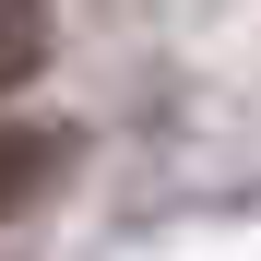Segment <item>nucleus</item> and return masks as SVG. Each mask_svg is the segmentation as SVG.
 Wrapping results in <instances>:
<instances>
[{"instance_id": "f03ea898", "label": "nucleus", "mask_w": 261, "mask_h": 261, "mask_svg": "<svg viewBox=\"0 0 261 261\" xmlns=\"http://www.w3.org/2000/svg\"><path fill=\"white\" fill-rule=\"evenodd\" d=\"M60 178V130H0V214Z\"/></svg>"}, {"instance_id": "f257e3e1", "label": "nucleus", "mask_w": 261, "mask_h": 261, "mask_svg": "<svg viewBox=\"0 0 261 261\" xmlns=\"http://www.w3.org/2000/svg\"><path fill=\"white\" fill-rule=\"evenodd\" d=\"M48 71V0H0V95Z\"/></svg>"}]
</instances>
